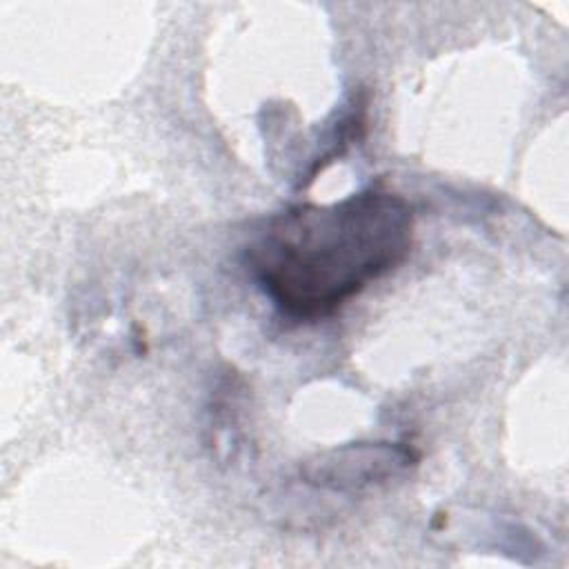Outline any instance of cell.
Segmentation results:
<instances>
[{
  "label": "cell",
  "instance_id": "obj_1",
  "mask_svg": "<svg viewBox=\"0 0 569 569\" xmlns=\"http://www.w3.org/2000/svg\"><path fill=\"white\" fill-rule=\"evenodd\" d=\"M413 220L407 198L369 187L338 202L273 213L242 260L282 318L318 322L407 260Z\"/></svg>",
  "mask_w": 569,
  "mask_h": 569
},
{
  "label": "cell",
  "instance_id": "obj_2",
  "mask_svg": "<svg viewBox=\"0 0 569 569\" xmlns=\"http://www.w3.org/2000/svg\"><path fill=\"white\" fill-rule=\"evenodd\" d=\"M418 458V451L405 442H349L305 460L300 478L316 489L353 493L389 482Z\"/></svg>",
  "mask_w": 569,
  "mask_h": 569
}]
</instances>
